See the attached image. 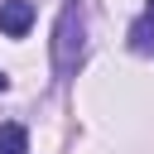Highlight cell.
<instances>
[{"mask_svg": "<svg viewBox=\"0 0 154 154\" xmlns=\"http://www.w3.org/2000/svg\"><path fill=\"white\" fill-rule=\"evenodd\" d=\"M144 14H149V19H154V0H149V5H144Z\"/></svg>", "mask_w": 154, "mask_h": 154, "instance_id": "cell-5", "label": "cell"}, {"mask_svg": "<svg viewBox=\"0 0 154 154\" xmlns=\"http://www.w3.org/2000/svg\"><path fill=\"white\" fill-rule=\"evenodd\" d=\"M87 58V5L82 0H63L58 24H53V72L72 77Z\"/></svg>", "mask_w": 154, "mask_h": 154, "instance_id": "cell-1", "label": "cell"}, {"mask_svg": "<svg viewBox=\"0 0 154 154\" xmlns=\"http://www.w3.org/2000/svg\"><path fill=\"white\" fill-rule=\"evenodd\" d=\"M5 87H10V77H5V72H0V91H5Z\"/></svg>", "mask_w": 154, "mask_h": 154, "instance_id": "cell-6", "label": "cell"}, {"mask_svg": "<svg viewBox=\"0 0 154 154\" xmlns=\"http://www.w3.org/2000/svg\"><path fill=\"white\" fill-rule=\"evenodd\" d=\"M130 53L154 58V19H149V14H140V19L130 24Z\"/></svg>", "mask_w": 154, "mask_h": 154, "instance_id": "cell-3", "label": "cell"}, {"mask_svg": "<svg viewBox=\"0 0 154 154\" xmlns=\"http://www.w3.org/2000/svg\"><path fill=\"white\" fill-rule=\"evenodd\" d=\"M34 29V0H0V34L24 38Z\"/></svg>", "mask_w": 154, "mask_h": 154, "instance_id": "cell-2", "label": "cell"}, {"mask_svg": "<svg viewBox=\"0 0 154 154\" xmlns=\"http://www.w3.org/2000/svg\"><path fill=\"white\" fill-rule=\"evenodd\" d=\"M0 154H29V130L19 120H5L0 125Z\"/></svg>", "mask_w": 154, "mask_h": 154, "instance_id": "cell-4", "label": "cell"}]
</instances>
